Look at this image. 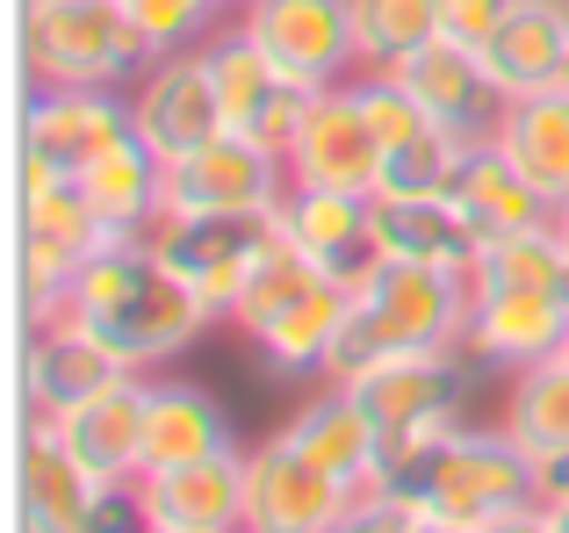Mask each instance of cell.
<instances>
[{"mask_svg":"<svg viewBox=\"0 0 569 533\" xmlns=\"http://www.w3.org/2000/svg\"><path fill=\"white\" fill-rule=\"evenodd\" d=\"M130 138V94L116 87H37L22 109V144L66 167V181Z\"/></svg>","mask_w":569,"mask_h":533,"instance_id":"cell-19","label":"cell"},{"mask_svg":"<svg viewBox=\"0 0 569 533\" xmlns=\"http://www.w3.org/2000/svg\"><path fill=\"white\" fill-rule=\"evenodd\" d=\"M411 512H418L411 491H397V483H361L353 505H347V520H339L332 533H403V526H411Z\"/></svg>","mask_w":569,"mask_h":533,"instance_id":"cell-35","label":"cell"},{"mask_svg":"<svg viewBox=\"0 0 569 533\" xmlns=\"http://www.w3.org/2000/svg\"><path fill=\"white\" fill-rule=\"evenodd\" d=\"M556 231H562V245H569V195L556 202Z\"/></svg>","mask_w":569,"mask_h":533,"instance_id":"cell-41","label":"cell"},{"mask_svg":"<svg viewBox=\"0 0 569 533\" xmlns=\"http://www.w3.org/2000/svg\"><path fill=\"white\" fill-rule=\"evenodd\" d=\"M51 433L72 447V462L94 469L109 491H130V483L144 476V382L123 375L109 382L101 396H87V404L58 411Z\"/></svg>","mask_w":569,"mask_h":533,"instance_id":"cell-21","label":"cell"},{"mask_svg":"<svg viewBox=\"0 0 569 533\" xmlns=\"http://www.w3.org/2000/svg\"><path fill=\"white\" fill-rule=\"evenodd\" d=\"M403 87H411L418 101H426L440 123H455V130H469V138H483L490 130V115H498V87L483 80V58L469 51V43H455V37H432V43H418L403 66H389Z\"/></svg>","mask_w":569,"mask_h":533,"instance_id":"cell-28","label":"cell"},{"mask_svg":"<svg viewBox=\"0 0 569 533\" xmlns=\"http://www.w3.org/2000/svg\"><path fill=\"white\" fill-rule=\"evenodd\" d=\"M347 310H353L347 266H325V260L296 253V245H281V253L252 274V289L238 295L231 324L252 339V353H260L274 375H332Z\"/></svg>","mask_w":569,"mask_h":533,"instance_id":"cell-3","label":"cell"},{"mask_svg":"<svg viewBox=\"0 0 569 533\" xmlns=\"http://www.w3.org/2000/svg\"><path fill=\"white\" fill-rule=\"evenodd\" d=\"M58 310H66L72 324H87L123 368H167L173 353H188L194 339H202V324L217 318V310L167 266V253H159L152 239H116L101 260H87ZM43 318H51V310H43Z\"/></svg>","mask_w":569,"mask_h":533,"instance_id":"cell-1","label":"cell"},{"mask_svg":"<svg viewBox=\"0 0 569 533\" xmlns=\"http://www.w3.org/2000/svg\"><path fill=\"white\" fill-rule=\"evenodd\" d=\"M476 58H483V80L498 87V101L562 87L569 80V8H556V0H512V14L476 43Z\"/></svg>","mask_w":569,"mask_h":533,"instance_id":"cell-22","label":"cell"},{"mask_svg":"<svg viewBox=\"0 0 569 533\" xmlns=\"http://www.w3.org/2000/svg\"><path fill=\"white\" fill-rule=\"evenodd\" d=\"M469 144L476 138H469V130H455V123L411 130L403 144H389V152H382V195H447Z\"/></svg>","mask_w":569,"mask_h":533,"instance_id":"cell-32","label":"cell"},{"mask_svg":"<svg viewBox=\"0 0 569 533\" xmlns=\"http://www.w3.org/2000/svg\"><path fill=\"white\" fill-rule=\"evenodd\" d=\"M505 14H512V0H440V37H455V43L476 51Z\"/></svg>","mask_w":569,"mask_h":533,"instance_id":"cell-36","label":"cell"},{"mask_svg":"<svg viewBox=\"0 0 569 533\" xmlns=\"http://www.w3.org/2000/svg\"><path fill=\"white\" fill-rule=\"evenodd\" d=\"M505 433H512L533 462H548V454L569 447V353L519 368L512 396H505Z\"/></svg>","mask_w":569,"mask_h":533,"instance_id":"cell-30","label":"cell"},{"mask_svg":"<svg viewBox=\"0 0 569 533\" xmlns=\"http://www.w3.org/2000/svg\"><path fill=\"white\" fill-rule=\"evenodd\" d=\"M22 8H51V0H22Z\"/></svg>","mask_w":569,"mask_h":533,"instance_id":"cell-43","label":"cell"},{"mask_svg":"<svg viewBox=\"0 0 569 533\" xmlns=\"http://www.w3.org/2000/svg\"><path fill=\"white\" fill-rule=\"evenodd\" d=\"M476 533H548V497H527V505L498 512V520H483Z\"/></svg>","mask_w":569,"mask_h":533,"instance_id":"cell-37","label":"cell"},{"mask_svg":"<svg viewBox=\"0 0 569 533\" xmlns=\"http://www.w3.org/2000/svg\"><path fill=\"white\" fill-rule=\"evenodd\" d=\"M144 43L152 51H188V37H202V22L217 14V0H130Z\"/></svg>","mask_w":569,"mask_h":533,"instance_id":"cell-34","label":"cell"},{"mask_svg":"<svg viewBox=\"0 0 569 533\" xmlns=\"http://www.w3.org/2000/svg\"><path fill=\"white\" fill-rule=\"evenodd\" d=\"M403 533H476V526H469V520H447V512H432V505H418Z\"/></svg>","mask_w":569,"mask_h":533,"instance_id":"cell-39","label":"cell"},{"mask_svg":"<svg viewBox=\"0 0 569 533\" xmlns=\"http://www.w3.org/2000/svg\"><path fill=\"white\" fill-rule=\"evenodd\" d=\"M347 390L361 396V411L382 433V476L403 491V476L461 425L469 375H461V353H397V361L347 375Z\"/></svg>","mask_w":569,"mask_h":533,"instance_id":"cell-5","label":"cell"},{"mask_svg":"<svg viewBox=\"0 0 569 533\" xmlns=\"http://www.w3.org/2000/svg\"><path fill=\"white\" fill-rule=\"evenodd\" d=\"M144 239L167 253V266L217 318H231L252 274L289 245V231H281V202H274V210H159V224Z\"/></svg>","mask_w":569,"mask_h":533,"instance_id":"cell-6","label":"cell"},{"mask_svg":"<svg viewBox=\"0 0 569 533\" xmlns=\"http://www.w3.org/2000/svg\"><path fill=\"white\" fill-rule=\"evenodd\" d=\"M548 533H569V505H548Z\"/></svg>","mask_w":569,"mask_h":533,"instance_id":"cell-40","label":"cell"},{"mask_svg":"<svg viewBox=\"0 0 569 533\" xmlns=\"http://www.w3.org/2000/svg\"><path fill=\"white\" fill-rule=\"evenodd\" d=\"M347 274H353V310H347V332H339V353H332V382L361 375L376 361H397V353H461L469 274L382 260V253H368Z\"/></svg>","mask_w":569,"mask_h":533,"instance_id":"cell-2","label":"cell"},{"mask_svg":"<svg viewBox=\"0 0 569 533\" xmlns=\"http://www.w3.org/2000/svg\"><path fill=\"white\" fill-rule=\"evenodd\" d=\"M130 130H138L167 167L217 138L223 101H217V80H209V58L202 51H159L152 66H144V80L130 87Z\"/></svg>","mask_w":569,"mask_h":533,"instance_id":"cell-15","label":"cell"},{"mask_svg":"<svg viewBox=\"0 0 569 533\" xmlns=\"http://www.w3.org/2000/svg\"><path fill=\"white\" fill-rule=\"evenodd\" d=\"M144 533H246V447L181 469H144L130 483Z\"/></svg>","mask_w":569,"mask_h":533,"instance_id":"cell-14","label":"cell"},{"mask_svg":"<svg viewBox=\"0 0 569 533\" xmlns=\"http://www.w3.org/2000/svg\"><path fill=\"white\" fill-rule=\"evenodd\" d=\"M281 433H289L325 476L347 483V491H361V483H389L382 476V433H376V419L361 411V396H353L347 382H332L325 396H310Z\"/></svg>","mask_w":569,"mask_h":533,"instance_id":"cell-23","label":"cell"},{"mask_svg":"<svg viewBox=\"0 0 569 533\" xmlns=\"http://www.w3.org/2000/svg\"><path fill=\"white\" fill-rule=\"evenodd\" d=\"M353 491L325 476L289 433L246 447V533H332Z\"/></svg>","mask_w":569,"mask_h":533,"instance_id":"cell-11","label":"cell"},{"mask_svg":"<svg viewBox=\"0 0 569 533\" xmlns=\"http://www.w3.org/2000/svg\"><path fill=\"white\" fill-rule=\"evenodd\" d=\"M217 8H252V0H217Z\"/></svg>","mask_w":569,"mask_h":533,"instance_id":"cell-42","label":"cell"},{"mask_svg":"<svg viewBox=\"0 0 569 533\" xmlns=\"http://www.w3.org/2000/svg\"><path fill=\"white\" fill-rule=\"evenodd\" d=\"M569 346V289H512V281H469V332L461 353L483 368H533Z\"/></svg>","mask_w":569,"mask_h":533,"instance_id":"cell-12","label":"cell"},{"mask_svg":"<svg viewBox=\"0 0 569 533\" xmlns=\"http://www.w3.org/2000/svg\"><path fill=\"white\" fill-rule=\"evenodd\" d=\"M123 375H138V368H123L94 332H87V324H72L66 310L37 318L29 353H22V396H29V411H37V419H58V411L101 396L109 382H123Z\"/></svg>","mask_w":569,"mask_h":533,"instance_id":"cell-18","label":"cell"},{"mask_svg":"<svg viewBox=\"0 0 569 533\" xmlns=\"http://www.w3.org/2000/svg\"><path fill=\"white\" fill-rule=\"evenodd\" d=\"M541 497H548V505H569V447L541 462Z\"/></svg>","mask_w":569,"mask_h":533,"instance_id":"cell-38","label":"cell"},{"mask_svg":"<svg viewBox=\"0 0 569 533\" xmlns=\"http://www.w3.org/2000/svg\"><path fill=\"white\" fill-rule=\"evenodd\" d=\"M231 411L194 382H144V469H181V462H209L231 454Z\"/></svg>","mask_w":569,"mask_h":533,"instance_id":"cell-24","label":"cell"},{"mask_svg":"<svg viewBox=\"0 0 569 533\" xmlns=\"http://www.w3.org/2000/svg\"><path fill=\"white\" fill-rule=\"evenodd\" d=\"M432 37H440V0H353V43L368 72L403 66Z\"/></svg>","mask_w":569,"mask_h":533,"instance_id":"cell-33","label":"cell"},{"mask_svg":"<svg viewBox=\"0 0 569 533\" xmlns=\"http://www.w3.org/2000/svg\"><path fill=\"white\" fill-rule=\"evenodd\" d=\"M130 0H51L22 8V66L37 87H138L152 66Z\"/></svg>","mask_w":569,"mask_h":533,"instance_id":"cell-4","label":"cell"},{"mask_svg":"<svg viewBox=\"0 0 569 533\" xmlns=\"http://www.w3.org/2000/svg\"><path fill=\"white\" fill-rule=\"evenodd\" d=\"M246 37L289 72L296 87H339L347 66H361L353 43V0H252L246 8Z\"/></svg>","mask_w":569,"mask_h":533,"instance_id":"cell-13","label":"cell"},{"mask_svg":"<svg viewBox=\"0 0 569 533\" xmlns=\"http://www.w3.org/2000/svg\"><path fill=\"white\" fill-rule=\"evenodd\" d=\"M22 526L29 533H144L130 491H109L94 469L72 462V447L37 419L22 433Z\"/></svg>","mask_w":569,"mask_h":533,"instance_id":"cell-9","label":"cell"},{"mask_svg":"<svg viewBox=\"0 0 569 533\" xmlns=\"http://www.w3.org/2000/svg\"><path fill=\"white\" fill-rule=\"evenodd\" d=\"M556 8H569V0H556Z\"/></svg>","mask_w":569,"mask_h":533,"instance_id":"cell-44","label":"cell"},{"mask_svg":"<svg viewBox=\"0 0 569 533\" xmlns=\"http://www.w3.org/2000/svg\"><path fill=\"white\" fill-rule=\"evenodd\" d=\"M202 58H209V80H217V101H223V130L260 138V144L281 152L296 115H303V101H310V87H296L246 29H238V37H217Z\"/></svg>","mask_w":569,"mask_h":533,"instance_id":"cell-17","label":"cell"},{"mask_svg":"<svg viewBox=\"0 0 569 533\" xmlns=\"http://www.w3.org/2000/svg\"><path fill=\"white\" fill-rule=\"evenodd\" d=\"M289 188H339V195H382V138L368 123V101H361V80H339V87H318L296 115L289 144Z\"/></svg>","mask_w":569,"mask_h":533,"instance_id":"cell-8","label":"cell"},{"mask_svg":"<svg viewBox=\"0 0 569 533\" xmlns=\"http://www.w3.org/2000/svg\"><path fill=\"white\" fill-rule=\"evenodd\" d=\"M403 491H411L418 505L447 512V520L483 526V520H498V512L541 497V462H533L505 425H455V433L403 476Z\"/></svg>","mask_w":569,"mask_h":533,"instance_id":"cell-7","label":"cell"},{"mask_svg":"<svg viewBox=\"0 0 569 533\" xmlns=\"http://www.w3.org/2000/svg\"><path fill=\"white\" fill-rule=\"evenodd\" d=\"M368 253L469 274L476 253H483V231L469 224V210L455 195H376L368 202Z\"/></svg>","mask_w":569,"mask_h":533,"instance_id":"cell-20","label":"cell"},{"mask_svg":"<svg viewBox=\"0 0 569 533\" xmlns=\"http://www.w3.org/2000/svg\"><path fill=\"white\" fill-rule=\"evenodd\" d=\"M123 231L94 210L72 181H51V188H22V289H29V310H58L66 289L80 281L87 260H101Z\"/></svg>","mask_w":569,"mask_h":533,"instance_id":"cell-10","label":"cell"},{"mask_svg":"<svg viewBox=\"0 0 569 533\" xmlns=\"http://www.w3.org/2000/svg\"><path fill=\"white\" fill-rule=\"evenodd\" d=\"M281 173H289V159L274 144L217 130L209 144L167 167V210H274Z\"/></svg>","mask_w":569,"mask_h":533,"instance_id":"cell-16","label":"cell"},{"mask_svg":"<svg viewBox=\"0 0 569 533\" xmlns=\"http://www.w3.org/2000/svg\"><path fill=\"white\" fill-rule=\"evenodd\" d=\"M368 202L376 195H339V188H289L281 195V231L296 253L325 266H361L368 260Z\"/></svg>","mask_w":569,"mask_h":533,"instance_id":"cell-29","label":"cell"},{"mask_svg":"<svg viewBox=\"0 0 569 533\" xmlns=\"http://www.w3.org/2000/svg\"><path fill=\"white\" fill-rule=\"evenodd\" d=\"M562 353H569V346H562Z\"/></svg>","mask_w":569,"mask_h":533,"instance_id":"cell-45","label":"cell"},{"mask_svg":"<svg viewBox=\"0 0 569 533\" xmlns=\"http://www.w3.org/2000/svg\"><path fill=\"white\" fill-rule=\"evenodd\" d=\"M447 195L469 210V224L483 231V239H505V231H533V224H548L556 217V202L541 195V188L527 181V173L505 159V144L490 138H476L469 152H461V173H455V188Z\"/></svg>","mask_w":569,"mask_h":533,"instance_id":"cell-26","label":"cell"},{"mask_svg":"<svg viewBox=\"0 0 569 533\" xmlns=\"http://www.w3.org/2000/svg\"><path fill=\"white\" fill-rule=\"evenodd\" d=\"M490 138L505 144V159H512V167L527 173L548 202L569 195V80L562 87H541V94L498 101Z\"/></svg>","mask_w":569,"mask_h":533,"instance_id":"cell-25","label":"cell"},{"mask_svg":"<svg viewBox=\"0 0 569 533\" xmlns=\"http://www.w3.org/2000/svg\"><path fill=\"white\" fill-rule=\"evenodd\" d=\"M72 188H80L123 239H144V231L159 224V210H167V159L130 130L123 144H109L101 159H87V167L72 173Z\"/></svg>","mask_w":569,"mask_h":533,"instance_id":"cell-27","label":"cell"},{"mask_svg":"<svg viewBox=\"0 0 569 533\" xmlns=\"http://www.w3.org/2000/svg\"><path fill=\"white\" fill-rule=\"evenodd\" d=\"M469 281H512V289H569V245L556 231V217L533 231H505V239H483Z\"/></svg>","mask_w":569,"mask_h":533,"instance_id":"cell-31","label":"cell"}]
</instances>
